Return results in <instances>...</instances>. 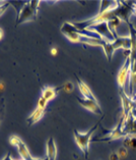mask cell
<instances>
[{
	"label": "cell",
	"instance_id": "2e32d148",
	"mask_svg": "<svg viewBox=\"0 0 136 160\" xmlns=\"http://www.w3.org/2000/svg\"><path fill=\"white\" fill-rule=\"evenodd\" d=\"M119 156L117 154V152H112L110 154V160H119Z\"/></svg>",
	"mask_w": 136,
	"mask_h": 160
},
{
	"label": "cell",
	"instance_id": "277c9868",
	"mask_svg": "<svg viewBox=\"0 0 136 160\" xmlns=\"http://www.w3.org/2000/svg\"><path fill=\"white\" fill-rule=\"evenodd\" d=\"M9 142L12 146L17 148V151H18V153H19V155H21L22 160H48V158H45V159L34 158L33 156L30 155L28 147H26V143L17 136H11L9 138Z\"/></svg>",
	"mask_w": 136,
	"mask_h": 160
},
{
	"label": "cell",
	"instance_id": "9a60e30c",
	"mask_svg": "<svg viewBox=\"0 0 136 160\" xmlns=\"http://www.w3.org/2000/svg\"><path fill=\"white\" fill-rule=\"evenodd\" d=\"M130 114L136 119V100H133V107H132V109H131Z\"/></svg>",
	"mask_w": 136,
	"mask_h": 160
},
{
	"label": "cell",
	"instance_id": "7c38bea8",
	"mask_svg": "<svg viewBox=\"0 0 136 160\" xmlns=\"http://www.w3.org/2000/svg\"><path fill=\"white\" fill-rule=\"evenodd\" d=\"M73 89H74V86H73L71 82H66L63 85V90L66 93H70L71 91H73Z\"/></svg>",
	"mask_w": 136,
	"mask_h": 160
},
{
	"label": "cell",
	"instance_id": "5b68a950",
	"mask_svg": "<svg viewBox=\"0 0 136 160\" xmlns=\"http://www.w3.org/2000/svg\"><path fill=\"white\" fill-rule=\"evenodd\" d=\"M47 103H48V101L41 96L40 99H39L37 108L35 109V111L30 114V116L28 118V120H26V122H28L30 126L36 123L37 122H39V120L43 118V115L45 114V108H46V106H47Z\"/></svg>",
	"mask_w": 136,
	"mask_h": 160
},
{
	"label": "cell",
	"instance_id": "d6986e66",
	"mask_svg": "<svg viewBox=\"0 0 136 160\" xmlns=\"http://www.w3.org/2000/svg\"><path fill=\"white\" fill-rule=\"evenodd\" d=\"M3 35H4V32H3V30L0 28V40L3 38Z\"/></svg>",
	"mask_w": 136,
	"mask_h": 160
},
{
	"label": "cell",
	"instance_id": "44dd1931",
	"mask_svg": "<svg viewBox=\"0 0 136 160\" xmlns=\"http://www.w3.org/2000/svg\"><path fill=\"white\" fill-rule=\"evenodd\" d=\"M133 98H136V93H135V95L133 96Z\"/></svg>",
	"mask_w": 136,
	"mask_h": 160
},
{
	"label": "cell",
	"instance_id": "30bf717a",
	"mask_svg": "<svg viewBox=\"0 0 136 160\" xmlns=\"http://www.w3.org/2000/svg\"><path fill=\"white\" fill-rule=\"evenodd\" d=\"M56 96V90L52 88V87H45L43 89V92H42V97L45 98L47 101L52 100L54 97Z\"/></svg>",
	"mask_w": 136,
	"mask_h": 160
},
{
	"label": "cell",
	"instance_id": "8992f818",
	"mask_svg": "<svg viewBox=\"0 0 136 160\" xmlns=\"http://www.w3.org/2000/svg\"><path fill=\"white\" fill-rule=\"evenodd\" d=\"M130 68H131V59H130V54H129V55L126 57V60L124 62L123 66L118 73V84L122 91H124V89H125L128 75L130 73Z\"/></svg>",
	"mask_w": 136,
	"mask_h": 160
},
{
	"label": "cell",
	"instance_id": "6da1fadb",
	"mask_svg": "<svg viewBox=\"0 0 136 160\" xmlns=\"http://www.w3.org/2000/svg\"><path fill=\"white\" fill-rule=\"evenodd\" d=\"M39 4H40V1H29L25 3L18 13L16 24L19 25L26 22L35 21L37 18Z\"/></svg>",
	"mask_w": 136,
	"mask_h": 160
},
{
	"label": "cell",
	"instance_id": "9c48e42d",
	"mask_svg": "<svg viewBox=\"0 0 136 160\" xmlns=\"http://www.w3.org/2000/svg\"><path fill=\"white\" fill-rule=\"evenodd\" d=\"M77 84H78V87H79V90H80L81 94L84 96L85 99H91V100L96 101V97L94 96V94H92V92L91 91V89L87 87V85L84 84L82 81L78 79V78H77Z\"/></svg>",
	"mask_w": 136,
	"mask_h": 160
},
{
	"label": "cell",
	"instance_id": "ac0fdd59",
	"mask_svg": "<svg viewBox=\"0 0 136 160\" xmlns=\"http://www.w3.org/2000/svg\"><path fill=\"white\" fill-rule=\"evenodd\" d=\"M51 53H52V55H56V54H57V49L56 48H52Z\"/></svg>",
	"mask_w": 136,
	"mask_h": 160
},
{
	"label": "cell",
	"instance_id": "7a4b0ae2",
	"mask_svg": "<svg viewBox=\"0 0 136 160\" xmlns=\"http://www.w3.org/2000/svg\"><path fill=\"white\" fill-rule=\"evenodd\" d=\"M101 120H99L98 123H96L94 127H92L91 130H89L88 132H84V134H82V132H79L77 130H74L73 131V136H74V140L75 142L77 144V146H78L81 151L83 152L84 156L87 157V154H88V148H89V143H91V136L92 134L95 132V131L98 128V126L100 124Z\"/></svg>",
	"mask_w": 136,
	"mask_h": 160
},
{
	"label": "cell",
	"instance_id": "5bb4252c",
	"mask_svg": "<svg viewBox=\"0 0 136 160\" xmlns=\"http://www.w3.org/2000/svg\"><path fill=\"white\" fill-rule=\"evenodd\" d=\"M9 6V3H4L3 5H1L0 6V17L6 11V9H7V7Z\"/></svg>",
	"mask_w": 136,
	"mask_h": 160
},
{
	"label": "cell",
	"instance_id": "3957f363",
	"mask_svg": "<svg viewBox=\"0 0 136 160\" xmlns=\"http://www.w3.org/2000/svg\"><path fill=\"white\" fill-rule=\"evenodd\" d=\"M103 48L105 50V54H106L108 60L111 61L113 52H114L116 49L124 48V49L131 51V39L128 38V37H117L114 42H112V43L106 42L105 43Z\"/></svg>",
	"mask_w": 136,
	"mask_h": 160
},
{
	"label": "cell",
	"instance_id": "52a82bcc",
	"mask_svg": "<svg viewBox=\"0 0 136 160\" xmlns=\"http://www.w3.org/2000/svg\"><path fill=\"white\" fill-rule=\"evenodd\" d=\"M77 101H78V103L81 105V106L84 107L85 109H87L88 111L96 113V114H103L102 109H101V106H100L98 101L85 99V98L84 99L77 98Z\"/></svg>",
	"mask_w": 136,
	"mask_h": 160
},
{
	"label": "cell",
	"instance_id": "ffe728a7",
	"mask_svg": "<svg viewBox=\"0 0 136 160\" xmlns=\"http://www.w3.org/2000/svg\"><path fill=\"white\" fill-rule=\"evenodd\" d=\"M133 13L136 15V4H134V5H133Z\"/></svg>",
	"mask_w": 136,
	"mask_h": 160
},
{
	"label": "cell",
	"instance_id": "e0dca14e",
	"mask_svg": "<svg viewBox=\"0 0 136 160\" xmlns=\"http://www.w3.org/2000/svg\"><path fill=\"white\" fill-rule=\"evenodd\" d=\"M2 160H13V159L11 158V155H10V153H9V152H8V153H7V155H6L5 157L3 158Z\"/></svg>",
	"mask_w": 136,
	"mask_h": 160
},
{
	"label": "cell",
	"instance_id": "ba28073f",
	"mask_svg": "<svg viewBox=\"0 0 136 160\" xmlns=\"http://www.w3.org/2000/svg\"><path fill=\"white\" fill-rule=\"evenodd\" d=\"M57 157V147L53 137H50L47 142V158L48 160H56Z\"/></svg>",
	"mask_w": 136,
	"mask_h": 160
},
{
	"label": "cell",
	"instance_id": "8fae6325",
	"mask_svg": "<svg viewBox=\"0 0 136 160\" xmlns=\"http://www.w3.org/2000/svg\"><path fill=\"white\" fill-rule=\"evenodd\" d=\"M117 154H118L120 159H125L128 156V150L126 149L125 147H121V148H119V149H118Z\"/></svg>",
	"mask_w": 136,
	"mask_h": 160
},
{
	"label": "cell",
	"instance_id": "4fadbf2b",
	"mask_svg": "<svg viewBox=\"0 0 136 160\" xmlns=\"http://www.w3.org/2000/svg\"><path fill=\"white\" fill-rule=\"evenodd\" d=\"M129 149H136V137L135 136H130Z\"/></svg>",
	"mask_w": 136,
	"mask_h": 160
}]
</instances>
